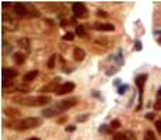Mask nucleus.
<instances>
[{"mask_svg": "<svg viewBox=\"0 0 161 140\" xmlns=\"http://www.w3.org/2000/svg\"><path fill=\"white\" fill-rule=\"evenodd\" d=\"M77 102H78V98H69V99H65V100L58 102L57 105H55V108H57L59 112H64V111H66V109H69V108L75 106Z\"/></svg>", "mask_w": 161, "mask_h": 140, "instance_id": "obj_3", "label": "nucleus"}, {"mask_svg": "<svg viewBox=\"0 0 161 140\" xmlns=\"http://www.w3.org/2000/svg\"><path fill=\"white\" fill-rule=\"evenodd\" d=\"M28 13H30V16H34V17H40V11L37 10V9L28 7Z\"/></svg>", "mask_w": 161, "mask_h": 140, "instance_id": "obj_20", "label": "nucleus"}, {"mask_svg": "<svg viewBox=\"0 0 161 140\" xmlns=\"http://www.w3.org/2000/svg\"><path fill=\"white\" fill-rule=\"evenodd\" d=\"M37 75H38V71H37V70L28 71V72L23 77V81H24V82H31V81H34V79L37 78Z\"/></svg>", "mask_w": 161, "mask_h": 140, "instance_id": "obj_14", "label": "nucleus"}, {"mask_svg": "<svg viewBox=\"0 0 161 140\" xmlns=\"http://www.w3.org/2000/svg\"><path fill=\"white\" fill-rule=\"evenodd\" d=\"M96 16H98V17H107V13L103 10H99L98 13H96Z\"/></svg>", "mask_w": 161, "mask_h": 140, "instance_id": "obj_25", "label": "nucleus"}, {"mask_svg": "<svg viewBox=\"0 0 161 140\" xmlns=\"http://www.w3.org/2000/svg\"><path fill=\"white\" fill-rule=\"evenodd\" d=\"M41 126V119L38 118H24V119H17V120H11L7 123V127L13 130H28V129H36Z\"/></svg>", "mask_w": 161, "mask_h": 140, "instance_id": "obj_2", "label": "nucleus"}, {"mask_svg": "<svg viewBox=\"0 0 161 140\" xmlns=\"http://www.w3.org/2000/svg\"><path fill=\"white\" fill-rule=\"evenodd\" d=\"M155 127H157V130L161 133V120H157V122H155Z\"/></svg>", "mask_w": 161, "mask_h": 140, "instance_id": "obj_26", "label": "nucleus"}, {"mask_svg": "<svg viewBox=\"0 0 161 140\" xmlns=\"http://www.w3.org/2000/svg\"><path fill=\"white\" fill-rule=\"evenodd\" d=\"M14 102H18L30 108H37V106H44L51 103V96L48 95H37V96H20L14 98Z\"/></svg>", "mask_w": 161, "mask_h": 140, "instance_id": "obj_1", "label": "nucleus"}, {"mask_svg": "<svg viewBox=\"0 0 161 140\" xmlns=\"http://www.w3.org/2000/svg\"><path fill=\"white\" fill-rule=\"evenodd\" d=\"M58 81H59V79H54V81H51V84H48L47 86H43V88L40 89V92H55L57 88L59 86Z\"/></svg>", "mask_w": 161, "mask_h": 140, "instance_id": "obj_10", "label": "nucleus"}, {"mask_svg": "<svg viewBox=\"0 0 161 140\" xmlns=\"http://www.w3.org/2000/svg\"><path fill=\"white\" fill-rule=\"evenodd\" d=\"M57 54H52L51 57H50V59H48V64H47V66L50 68V70H54L55 68V61H57Z\"/></svg>", "mask_w": 161, "mask_h": 140, "instance_id": "obj_17", "label": "nucleus"}, {"mask_svg": "<svg viewBox=\"0 0 161 140\" xmlns=\"http://www.w3.org/2000/svg\"><path fill=\"white\" fill-rule=\"evenodd\" d=\"M73 89H75V84H72V82H64V84H61L58 88H57L55 93H57V95H65V93L72 92Z\"/></svg>", "mask_w": 161, "mask_h": 140, "instance_id": "obj_5", "label": "nucleus"}, {"mask_svg": "<svg viewBox=\"0 0 161 140\" xmlns=\"http://www.w3.org/2000/svg\"><path fill=\"white\" fill-rule=\"evenodd\" d=\"M110 127H113V129H117V127H120V122L117 120V119L112 120V123H110Z\"/></svg>", "mask_w": 161, "mask_h": 140, "instance_id": "obj_23", "label": "nucleus"}, {"mask_svg": "<svg viewBox=\"0 0 161 140\" xmlns=\"http://www.w3.org/2000/svg\"><path fill=\"white\" fill-rule=\"evenodd\" d=\"M146 79H147L146 74H141V75H139V77L136 78V85L139 86V92H140V102H141V98H143V89H144Z\"/></svg>", "mask_w": 161, "mask_h": 140, "instance_id": "obj_8", "label": "nucleus"}, {"mask_svg": "<svg viewBox=\"0 0 161 140\" xmlns=\"http://www.w3.org/2000/svg\"><path fill=\"white\" fill-rule=\"evenodd\" d=\"M58 113H61V112H59L55 106H50V108H47V109L43 111V115H44L45 118H52V116H55V115H58Z\"/></svg>", "mask_w": 161, "mask_h": 140, "instance_id": "obj_12", "label": "nucleus"}, {"mask_svg": "<svg viewBox=\"0 0 161 140\" xmlns=\"http://www.w3.org/2000/svg\"><path fill=\"white\" fill-rule=\"evenodd\" d=\"M17 45L21 48V50H26V51H28L30 47H31V44H30V40H28V38H26V37L18 38V40H17Z\"/></svg>", "mask_w": 161, "mask_h": 140, "instance_id": "obj_11", "label": "nucleus"}, {"mask_svg": "<svg viewBox=\"0 0 161 140\" xmlns=\"http://www.w3.org/2000/svg\"><path fill=\"white\" fill-rule=\"evenodd\" d=\"M144 140H157V139H155V134H154L151 130H147V132L144 133Z\"/></svg>", "mask_w": 161, "mask_h": 140, "instance_id": "obj_19", "label": "nucleus"}, {"mask_svg": "<svg viewBox=\"0 0 161 140\" xmlns=\"http://www.w3.org/2000/svg\"><path fill=\"white\" fill-rule=\"evenodd\" d=\"M17 75H18V72L16 70H13V68H4L3 70V86L4 88H6V85L10 81H13Z\"/></svg>", "mask_w": 161, "mask_h": 140, "instance_id": "obj_4", "label": "nucleus"}, {"mask_svg": "<svg viewBox=\"0 0 161 140\" xmlns=\"http://www.w3.org/2000/svg\"><path fill=\"white\" fill-rule=\"evenodd\" d=\"M66 132H73V130H75V127H73V126H71V127H68V126H66Z\"/></svg>", "mask_w": 161, "mask_h": 140, "instance_id": "obj_28", "label": "nucleus"}, {"mask_svg": "<svg viewBox=\"0 0 161 140\" xmlns=\"http://www.w3.org/2000/svg\"><path fill=\"white\" fill-rule=\"evenodd\" d=\"M73 38H75V34H73V33H66L65 36L62 37V40H65V41H72Z\"/></svg>", "mask_w": 161, "mask_h": 140, "instance_id": "obj_21", "label": "nucleus"}, {"mask_svg": "<svg viewBox=\"0 0 161 140\" xmlns=\"http://www.w3.org/2000/svg\"><path fill=\"white\" fill-rule=\"evenodd\" d=\"M14 62L17 64V65H21V64H24V61H26V55L23 54V52H14Z\"/></svg>", "mask_w": 161, "mask_h": 140, "instance_id": "obj_16", "label": "nucleus"}, {"mask_svg": "<svg viewBox=\"0 0 161 140\" xmlns=\"http://www.w3.org/2000/svg\"><path fill=\"white\" fill-rule=\"evenodd\" d=\"M96 31H114V26L110 23H95Z\"/></svg>", "mask_w": 161, "mask_h": 140, "instance_id": "obj_9", "label": "nucleus"}, {"mask_svg": "<svg viewBox=\"0 0 161 140\" xmlns=\"http://www.w3.org/2000/svg\"><path fill=\"white\" fill-rule=\"evenodd\" d=\"M160 43H161V40H160Z\"/></svg>", "mask_w": 161, "mask_h": 140, "instance_id": "obj_32", "label": "nucleus"}, {"mask_svg": "<svg viewBox=\"0 0 161 140\" xmlns=\"http://www.w3.org/2000/svg\"><path fill=\"white\" fill-rule=\"evenodd\" d=\"M72 11L77 17H85L86 13H88V10H86L84 3H73L72 4Z\"/></svg>", "mask_w": 161, "mask_h": 140, "instance_id": "obj_6", "label": "nucleus"}, {"mask_svg": "<svg viewBox=\"0 0 161 140\" xmlns=\"http://www.w3.org/2000/svg\"><path fill=\"white\" fill-rule=\"evenodd\" d=\"M158 96H161V88H160V91H158Z\"/></svg>", "mask_w": 161, "mask_h": 140, "instance_id": "obj_31", "label": "nucleus"}, {"mask_svg": "<svg viewBox=\"0 0 161 140\" xmlns=\"http://www.w3.org/2000/svg\"><path fill=\"white\" fill-rule=\"evenodd\" d=\"M126 88H127V86H122V88L120 89H119V91H120V92H119V93H123V91H125V89Z\"/></svg>", "mask_w": 161, "mask_h": 140, "instance_id": "obj_29", "label": "nucleus"}, {"mask_svg": "<svg viewBox=\"0 0 161 140\" xmlns=\"http://www.w3.org/2000/svg\"><path fill=\"white\" fill-rule=\"evenodd\" d=\"M88 118H89V115L86 113V115H84V116H78V118H77V120H78V122H85Z\"/></svg>", "mask_w": 161, "mask_h": 140, "instance_id": "obj_24", "label": "nucleus"}, {"mask_svg": "<svg viewBox=\"0 0 161 140\" xmlns=\"http://www.w3.org/2000/svg\"><path fill=\"white\" fill-rule=\"evenodd\" d=\"M73 59H75V61H84L85 59V51L82 48L77 47L73 50Z\"/></svg>", "mask_w": 161, "mask_h": 140, "instance_id": "obj_13", "label": "nucleus"}, {"mask_svg": "<svg viewBox=\"0 0 161 140\" xmlns=\"http://www.w3.org/2000/svg\"><path fill=\"white\" fill-rule=\"evenodd\" d=\"M154 108H155V109H161V99L157 100V103L154 105Z\"/></svg>", "mask_w": 161, "mask_h": 140, "instance_id": "obj_27", "label": "nucleus"}, {"mask_svg": "<svg viewBox=\"0 0 161 140\" xmlns=\"http://www.w3.org/2000/svg\"><path fill=\"white\" fill-rule=\"evenodd\" d=\"M28 140H40L38 137H31V139H28Z\"/></svg>", "mask_w": 161, "mask_h": 140, "instance_id": "obj_30", "label": "nucleus"}, {"mask_svg": "<svg viewBox=\"0 0 161 140\" xmlns=\"http://www.w3.org/2000/svg\"><path fill=\"white\" fill-rule=\"evenodd\" d=\"M13 9H14V13L17 16H28V6L23 3H14L13 4Z\"/></svg>", "mask_w": 161, "mask_h": 140, "instance_id": "obj_7", "label": "nucleus"}, {"mask_svg": "<svg viewBox=\"0 0 161 140\" xmlns=\"http://www.w3.org/2000/svg\"><path fill=\"white\" fill-rule=\"evenodd\" d=\"M75 34H77V36H79V37H85V36H86L85 27L82 26V24H79V26L77 27V30H75Z\"/></svg>", "mask_w": 161, "mask_h": 140, "instance_id": "obj_18", "label": "nucleus"}, {"mask_svg": "<svg viewBox=\"0 0 161 140\" xmlns=\"http://www.w3.org/2000/svg\"><path fill=\"white\" fill-rule=\"evenodd\" d=\"M4 115H7V116H10V118H17V116H20V111L18 109H14V108H6L4 109Z\"/></svg>", "mask_w": 161, "mask_h": 140, "instance_id": "obj_15", "label": "nucleus"}, {"mask_svg": "<svg viewBox=\"0 0 161 140\" xmlns=\"http://www.w3.org/2000/svg\"><path fill=\"white\" fill-rule=\"evenodd\" d=\"M113 140H127V139H126L125 133H117V134L113 136Z\"/></svg>", "mask_w": 161, "mask_h": 140, "instance_id": "obj_22", "label": "nucleus"}]
</instances>
